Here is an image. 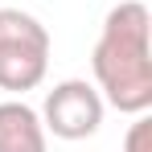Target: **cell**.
<instances>
[{
	"instance_id": "obj_1",
	"label": "cell",
	"mask_w": 152,
	"mask_h": 152,
	"mask_svg": "<svg viewBox=\"0 0 152 152\" xmlns=\"http://www.w3.org/2000/svg\"><path fill=\"white\" fill-rule=\"evenodd\" d=\"M95 91L119 115H144L152 107V17L148 4L124 0L103 17L91 50Z\"/></svg>"
},
{
	"instance_id": "obj_3",
	"label": "cell",
	"mask_w": 152,
	"mask_h": 152,
	"mask_svg": "<svg viewBox=\"0 0 152 152\" xmlns=\"http://www.w3.org/2000/svg\"><path fill=\"white\" fill-rule=\"evenodd\" d=\"M50 41H0V91L25 95L45 82Z\"/></svg>"
},
{
	"instance_id": "obj_5",
	"label": "cell",
	"mask_w": 152,
	"mask_h": 152,
	"mask_svg": "<svg viewBox=\"0 0 152 152\" xmlns=\"http://www.w3.org/2000/svg\"><path fill=\"white\" fill-rule=\"evenodd\" d=\"M0 41H50V29L25 8H0Z\"/></svg>"
},
{
	"instance_id": "obj_2",
	"label": "cell",
	"mask_w": 152,
	"mask_h": 152,
	"mask_svg": "<svg viewBox=\"0 0 152 152\" xmlns=\"http://www.w3.org/2000/svg\"><path fill=\"white\" fill-rule=\"evenodd\" d=\"M103 111H107V103L103 95L95 91V82H86V78H66V82H58L45 103H41V127H45V136H58V140H86V136H95L103 127Z\"/></svg>"
},
{
	"instance_id": "obj_4",
	"label": "cell",
	"mask_w": 152,
	"mask_h": 152,
	"mask_svg": "<svg viewBox=\"0 0 152 152\" xmlns=\"http://www.w3.org/2000/svg\"><path fill=\"white\" fill-rule=\"evenodd\" d=\"M0 152H50L41 115L21 99L0 103Z\"/></svg>"
},
{
	"instance_id": "obj_6",
	"label": "cell",
	"mask_w": 152,
	"mask_h": 152,
	"mask_svg": "<svg viewBox=\"0 0 152 152\" xmlns=\"http://www.w3.org/2000/svg\"><path fill=\"white\" fill-rule=\"evenodd\" d=\"M124 152H152V119H148V111H144V115H136V124L127 127Z\"/></svg>"
}]
</instances>
